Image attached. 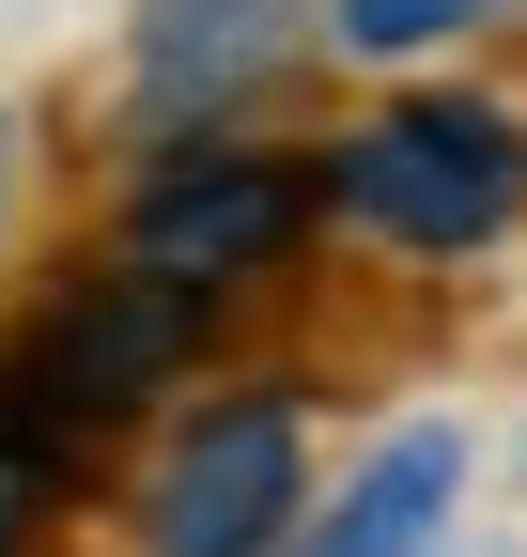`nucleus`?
<instances>
[{"label": "nucleus", "instance_id": "nucleus-1", "mask_svg": "<svg viewBox=\"0 0 527 557\" xmlns=\"http://www.w3.org/2000/svg\"><path fill=\"white\" fill-rule=\"evenodd\" d=\"M218 325V278H171V263H124V278H78L47 295L16 341H0V434H32L62 480H78L124 418H140Z\"/></svg>", "mask_w": 527, "mask_h": 557}, {"label": "nucleus", "instance_id": "nucleus-2", "mask_svg": "<svg viewBox=\"0 0 527 557\" xmlns=\"http://www.w3.org/2000/svg\"><path fill=\"white\" fill-rule=\"evenodd\" d=\"M326 201L372 218L388 248H497L527 218V124L481 109V94H404L372 139H342Z\"/></svg>", "mask_w": 527, "mask_h": 557}, {"label": "nucleus", "instance_id": "nucleus-3", "mask_svg": "<svg viewBox=\"0 0 527 557\" xmlns=\"http://www.w3.org/2000/svg\"><path fill=\"white\" fill-rule=\"evenodd\" d=\"M310 201H326V171H295V156H171L140 186V263H171V278H264L310 233Z\"/></svg>", "mask_w": 527, "mask_h": 557}, {"label": "nucleus", "instance_id": "nucleus-4", "mask_svg": "<svg viewBox=\"0 0 527 557\" xmlns=\"http://www.w3.org/2000/svg\"><path fill=\"white\" fill-rule=\"evenodd\" d=\"M295 527V403H218L156 480V557H280Z\"/></svg>", "mask_w": 527, "mask_h": 557}, {"label": "nucleus", "instance_id": "nucleus-5", "mask_svg": "<svg viewBox=\"0 0 527 557\" xmlns=\"http://www.w3.org/2000/svg\"><path fill=\"white\" fill-rule=\"evenodd\" d=\"M310 0H140V109H218L295 47Z\"/></svg>", "mask_w": 527, "mask_h": 557}, {"label": "nucleus", "instance_id": "nucleus-6", "mask_svg": "<svg viewBox=\"0 0 527 557\" xmlns=\"http://www.w3.org/2000/svg\"><path fill=\"white\" fill-rule=\"evenodd\" d=\"M450 480H466V449H450V434H388V449L357 465V496L326 511L295 557H419V542L450 527Z\"/></svg>", "mask_w": 527, "mask_h": 557}, {"label": "nucleus", "instance_id": "nucleus-7", "mask_svg": "<svg viewBox=\"0 0 527 557\" xmlns=\"http://www.w3.org/2000/svg\"><path fill=\"white\" fill-rule=\"evenodd\" d=\"M466 16H497V0H342V47H434V32H466Z\"/></svg>", "mask_w": 527, "mask_h": 557}, {"label": "nucleus", "instance_id": "nucleus-8", "mask_svg": "<svg viewBox=\"0 0 527 557\" xmlns=\"http://www.w3.org/2000/svg\"><path fill=\"white\" fill-rule=\"evenodd\" d=\"M62 496H78V480H62V465H47L32 434H0V557H16V542H32V527H47Z\"/></svg>", "mask_w": 527, "mask_h": 557}]
</instances>
